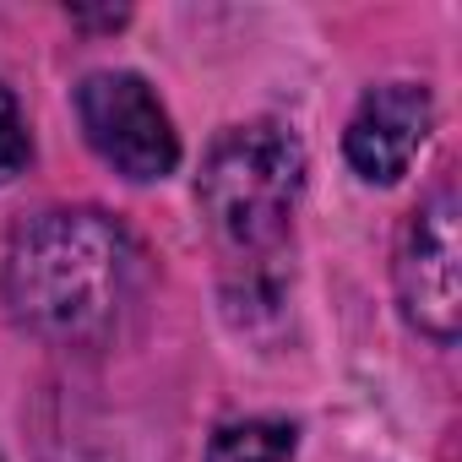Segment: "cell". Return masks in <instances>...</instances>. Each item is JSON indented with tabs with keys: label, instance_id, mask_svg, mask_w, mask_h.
<instances>
[{
	"label": "cell",
	"instance_id": "6da1fadb",
	"mask_svg": "<svg viewBox=\"0 0 462 462\" xmlns=\"http://www.w3.org/2000/svg\"><path fill=\"white\" fill-rule=\"evenodd\" d=\"M6 316L50 348H104L142 300V245L104 207H44L0 256Z\"/></svg>",
	"mask_w": 462,
	"mask_h": 462
},
{
	"label": "cell",
	"instance_id": "7a4b0ae2",
	"mask_svg": "<svg viewBox=\"0 0 462 462\" xmlns=\"http://www.w3.org/2000/svg\"><path fill=\"white\" fill-rule=\"evenodd\" d=\"M305 196V142L283 120H245L212 136L196 201L212 235L235 251H273Z\"/></svg>",
	"mask_w": 462,
	"mask_h": 462
},
{
	"label": "cell",
	"instance_id": "3957f363",
	"mask_svg": "<svg viewBox=\"0 0 462 462\" xmlns=\"http://www.w3.org/2000/svg\"><path fill=\"white\" fill-rule=\"evenodd\" d=\"M77 120L88 147L131 185H152L180 169V131L136 71H93L77 88Z\"/></svg>",
	"mask_w": 462,
	"mask_h": 462
},
{
	"label": "cell",
	"instance_id": "277c9868",
	"mask_svg": "<svg viewBox=\"0 0 462 462\" xmlns=\"http://www.w3.org/2000/svg\"><path fill=\"white\" fill-rule=\"evenodd\" d=\"M457 185L440 180L402 223L397 256H392V289L402 305V321L451 348L462 332V278H457Z\"/></svg>",
	"mask_w": 462,
	"mask_h": 462
},
{
	"label": "cell",
	"instance_id": "5b68a950",
	"mask_svg": "<svg viewBox=\"0 0 462 462\" xmlns=\"http://www.w3.org/2000/svg\"><path fill=\"white\" fill-rule=\"evenodd\" d=\"M435 125V98L424 82H381L359 98L343 131V158L365 185H397Z\"/></svg>",
	"mask_w": 462,
	"mask_h": 462
},
{
	"label": "cell",
	"instance_id": "8992f818",
	"mask_svg": "<svg viewBox=\"0 0 462 462\" xmlns=\"http://www.w3.org/2000/svg\"><path fill=\"white\" fill-rule=\"evenodd\" d=\"M294 451H300V430L289 419L251 413V419H223L207 435L201 462H289Z\"/></svg>",
	"mask_w": 462,
	"mask_h": 462
},
{
	"label": "cell",
	"instance_id": "52a82bcc",
	"mask_svg": "<svg viewBox=\"0 0 462 462\" xmlns=\"http://www.w3.org/2000/svg\"><path fill=\"white\" fill-rule=\"evenodd\" d=\"M33 158V131L12 88H0V180H17Z\"/></svg>",
	"mask_w": 462,
	"mask_h": 462
}]
</instances>
